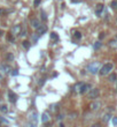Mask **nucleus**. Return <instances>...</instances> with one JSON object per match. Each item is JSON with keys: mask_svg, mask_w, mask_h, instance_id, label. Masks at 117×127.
Instances as JSON below:
<instances>
[{"mask_svg": "<svg viewBox=\"0 0 117 127\" xmlns=\"http://www.w3.org/2000/svg\"><path fill=\"white\" fill-rule=\"evenodd\" d=\"M89 90H91V85H89V83H84L83 87H82V89H80V92L79 94H85V92H87Z\"/></svg>", "mask_w": 117, "mask_h": 127, "instance_id": "9", "label": "nucleus"}, {"mask_svg": "<svg viewBox=\"0 0 117 127\" xmlns=\"http://www.w3.org/2000/svg\"><path fill=\"white\" fill-rule=\"evenodd\" d=\"M12 74L15 76V75H17V74H18V71H17V69H14V71L12 72Z\"/></svg>", "mask_w": 117, "mask_h": 127, "instance_id": "35", "label": "nucleus"}, {"mask_svg": "<svg viewBox=\"0 0 117 127\" xmlns=\"http://www.w3.org/2000/svg\"><path fill=\"white\" fill-rule=\"evenodd\" d=\"M116 81H117V80H116ZM116 90H117V83H116Z\"/></svg>", "mask_w": 117, "mask_h": 127, "instance_id": "43", "label": "nucleus"}, {"mask_svg": "<svg viewBox=\"0 0 117 127\" xmlns=\"http://www.w3.org/2000/svg\"><path fill=\"white\" fill-rule=\"evenodd\" d=\"M8 98H9V102H11V103H16L17 96H16V94H15L14 91L9 90V91H8Z\"/></svg>", "mask_w": 117, "mask_h": 127, "instance_id": "5", "label": "nucleus"}, {"mask_svg": "<svg viewBox=\"0 0 117 127\" xmlns=\"http://www.w3.org/2000/svg\"><path fill=\"white\" fill-rule=\"evenodd\" d=\"M99 95H100V90L98 88H93V89L90 90V92H89V98L95 99L99 97Z\"/></svg>", "mask_w": 117, "mask_h": 127, "instance_id": "3", "label": "nucleus"}, {"mask_svg": "<svg viewBox=\"0 0 117 127\" xmlns=\"http://www.w3.org/2000/svg\"><path fill=\"white\" fill-rule=\"evenodd\" d=\"M116 80H117V75L115 74V73L109 75V81H110V82H115Z\"/></svg>", "mask_w": 117, "mask_h": 127, "instance_id": "17", "label": "nucleus"}, {"mask_svg": "<svg viewBox=\"0 0 117 127\" xmlns=\"http://www.w3.org/2000/svg\"><path fill=\"white\" fill-rule=\"evenodd\" d=\"M116 21H117V19H116Z\"/></svg>", "mask_w": 117, "mask_h": 127, "instance_id": "45", "label": "nucleus"}, {"mask_svg": "<svg viewBox=\"0 0 117 127\" xmlns=\"http://www.w3.org/2000/svg\"><path fill=\"white\" fill-rule=\"evenodd\" d=\"M109 46H110L111 49H117V41L116 39H111V41L109 42Z\"/></svg>", "mask_w": 117, "mask_h": 127, "instance_id": "15", "label": "nucleus"}, {"mask_svg": "<svg viewBox=\"0 0 117 127\" xmlns=\"http://www.w3.org/2000/svg\"><path fill=\"white\" fill-rule=\"evenodd\" d=\"M7 41H9V42H12V43L15 41V39H14V36L12 35V34H11V35H8V37H7Z\"/></svg>", "mask_w": 117, "mask_h": 127, "instance_id": "29", "label": "nucleus"}, {"mask_svg": "<svg viewBox=\"0 0 117 127\" xmlns=\"http://www.w3.org/2000/svg\"><path fill=\"white\" fill-rule=\"evenodd\" d=\"M87 69H89V72H91L92 74H96L100 69V64L99 62H92V64L89 65Z\"/></svg>", "mask_w": 117, "mask_h": 127, "instance_id": "2", "label": "nucleus"}, {"mask_svg": "<svg viewBox=\"0 0 117 127\" xmlns=\"http://www.w3.org/2000/svg\"><path fill=\"white\" fill-rule=\"evenodd\" d=\"M74 38H75V39H80V38H82V34H80L79 31H75V32H74Z\"/></svg>", "mask_w": 117, "mask_h": 127, "instance_id": "19", "label": "nucleus"}, {"mask_svg": "<svg viewBox=\"0 0 117 127\" xmlns=\"http://www.w3.org/2000/svg\"><path fill=\"white\" fill-rule=\"evenodd\" d=\"M7 14V9H5V8H0V16H2V15Z\"/></svg>", "mask_w": 117, "mask_h": 127, "instance_id": "27", "label": "nucleus"}, {"mask_svg": "<svg viewBox=\"0 0 117 127\" xmlns=\"http://www.w3.org/2000/svg\"><path fill=\"white\" fill-rule=\"evenodd\" d=\"M62 118H64V115H62V114H59V115H57V119H59V120H61Z\"/></svg>", "mask_w": 117, "mask_h": 127, "instance_id": "37", "label": "nucleus"}, {"mask_svg": "<svg viewBox=\"0 0 117 127\" xmlns=\"http://www.w3.org/2000/svg\"><path fill=\"white\" fill-rule=\"evenodd\" d=\"M6 58H7V60H8V61H12V60H13V59H14V56H13V54H12V53H8Z\"/></svg>", "mask_w": 117, "mask_h": 127, "instance_id": "26", "label": "nucleus"}, {"mask_svg": "<svg viewBox=\"0 0 117 127\" xmlns=\"http://www.w3.org/2000/svg\"><path fill=\"white\" fill-rule=\"evenodd\" d=\"M29 119H30L32 126H36V125H37V112H32V114L30 115Z\"/></svg>", "mask_w": 117, "mask_h": 127, "instance_id": "10", "label": "nucleus"}, {"mask_svg": "<svg viewBox=\"0 0 117 127\" xmlns=\"http://www.w3.org/2000/svg\"><path fill=\"white\" fill-rule=\"evenodd\" d=\"M57 106H59L57 104L52 105V106H51V111H53V112H57V110H59V108H57Z\"/></svg>", "mask_w": 117, "mask_h": 127, "instance_id": "22", "label": "nucleus"}, {"mask_svg": "<svg viewBox=\"0 0 117 127\" xmlns=\"http://www.w3.org/2000/svg\"><path fill=\"white\" fill-rule=\"evenodd\" d=\"M92 127H101V126H100L99 124H94V125H93V126H92Z\"/></svg>", "mask_w": 117, "mask_h": 127, "instance_id": "38", "label": "nucleus"}, {"mask_svg": "<svg viewBox=\"0 0 117 127\" xmlns=\"http://www.w3.org/2000/svg\"><path fill=\"white\" fill-rule=\"evenodd\" d=\"M110 6H111V8L114 11H117V0H113L111 4H110Z\"/></svg>", "mask_w": 117, "mask_h": 127, "instance_id": "20", "label": "nucleus"}, {"mask_svg": "<svg viewBox=\"0 0 117 127\" xmlns=\"http://www.w3.org/2000/svg\"><path fill=\"white\" fill-rule=\"evenodd\" d=\"M21 30H22V27H21V24H16V26H14L13 28H12V31H11V34H12L13 36H16V35H18V34L21 32Z\"/></svg>", "mask_w": 117, "mask_h": 127, "instance_id": "4", "label": "nucleus"}, {"mask_svg": "<svg viewBox=\"0 0 117 127\" xmlns=\"http://www.w3.org/2000/svg\"><path fill=\"white\" fill-rule=\"evenodd\" d=\"M32 127H36V126H32Z\"/></svg>", "mask_w": 117, "mask_h": 127, "instance_id": "44", "label": "nucleus"}, {"mask_svg": "<svg viewBox=\"0 0 117 127\" xmlns=\"http://www.w3.org/2000/svg\"><path fill=\"white\" fill-rule=\"evenodd\" d=\"M41 121L45 124V123H48L50 121V115H48V113L44 112L43 114H41Z\"/></svg>", "mask_w": 117, "mask_h": 127, "instance_id": "14", "label": "nucleus"}, {"mask_svg": "<svg viewBox=\"0 0 117 127\" xmlns=\"http://www.w3.org/2000/svg\"><path fill=\"white\" fill-rule=\"evenodd\" d=\"M100 106H101V103H100V102H92L91 105H90V108H91L92 111H96V110H99Z\"/></svg>", "mask_w": 117, "mask_h": 127, "instance_id": "7", "label": "nucleus"}, {"mask_svg": "<svg viewBox=\"0 0 117 127\" xmlns=\"http://www.w3.org/2000/svg\"><path fill=\"white\" fill-rule=\"evenodd\" d=\"M40 2H41V0H33V6L38 7L39 5H40Z\"/></svg>", "mask_w": 117, "mask_h": 127, "instance_id": "28", "label": "nucleus"}, {"mask_svg": "<svg viewBox=\"0 0 117 127\" xmlns=\"http://www.w3.org/2000/svg\"><path fill=\"white\" fill-rule=\"evenodd\" d=\"M31 27L35 29H38L39 26H40V23H39V20L38 19H36V17H33V19H31Z\"/></svg>", "mask_w": 117, "mask_h": 127, "instance_id": "11", "label": "nucleus"}, {"mask_svg": "<svg viewBox=\"0 0 117 127\" xmlns=\"http://www.w3.org/2000/svg\"><path fill=\"white\" fill-rule=\"evenodd\" d=\"M103 5L102 4H98L96 6H95V14L98 15V16H100L101 13H102V11H103Z\"/></svg>", "mask_w": 117, "mask_h": 127, "instance_id": "8", "label": "nucleus"}, {"mask_svg": "<svg viewBox=\"0 0 117 127\" xmlns=\"http://www.w3.org/2000/svg\"><path fill=\"white\" fill-rule=\"evenodd\" d=\"M0 111H1L2 113H7V112H8V108H7V105H5V104L0 105Z\"/></svg>", "mask_w": 117, "mask_h": 127, "instance_id": "16", "label": "nucleus"}, {"mask_svg": "<svg viewBox=\"0 0 117 127\" xmlns=\"http://www.w3.org/2000/svg\"><path fill=\"white\" fill-rule=\"evenodd\" d=\"M71 2H74V4H78V2H80L82 0H70Z\"/></svg>", "mask_w": 117, "mask_h": 127, "instance_id": "36", "label": "nucleus"}, {"mask_svg": "<svg viewBox=\"0 0 117 127\" xmlns=\"http://www.w3.org/2000/svg\"><path fill=\"white\" fill-rule=\"evenodd\" d=\"M115 39H116V41H117V34H116V36H115Z\"/></svg>", "mask_w": 117, "mask_h": 127, "instance_id": "41", "label": "nucleus"}, {"mask_svg": "<svg viewBox=\"0 0 117 127\" xmlns=\"http://www.w3.org/2000/svg\"><path fill=\"white\" fill-rule=\"evenodd\" d=\"M40 14H41V19H43L44 21H46V20H47V15H46V13H45L44 11H41V12H40Z\"/></svg>", "mask_w": 117, "mask_h": 127, "instance_id": "23", "label": "nucleus"}, {"mask_svg": "<svg viewBox=\"0 0 117 127\" xmlns=\"http://www.w3.org/2000/svg\"><path fill=\"white\" fill-rule=\"evenodd\" d=\"M44 82H45V79H40V81L38 82V85H44Z\"/></svg>", "mask_w": 117, "mask_h": 127, "instance_id": "32", "label": "nucleus"}, {"mask_svg": "<svg viewBox=\"0 0 117 127\" xmlns=\"http://www.w3.org/2000/svg\"><path fill=\"white\" fill-rule=\"evenodd\" d=\"M103 38H104V32H101V34L99 35V39L101 41V39H103Z\"/></svg>", "mask_w": 117, "mask_h": 127, "instance_id": "31", "label": "nucleus"}, {"mask_svg": "<svg viewBox=\"0 0 117 127\" xmlns=\"http://www.w3.org/2000/svg\"><path fill=\"white\" fill-rule=\"evenodd\" d=\"M0 68H1L4 72H6V73H11V71H12L11 66L7 65V64H1V65H0Z\"/></svg>", "mask_w": 117, "mask_h": 127, "instance_id": "12", "label": "nucleus"}, {"mask_svg": "<svg viewBox=\"0 0 117 127\" xmlns=\"http://www.w3.org/2000/svg\"><path fill=\"white\" fill-rule=\"evenodd\" d=\"M113 68H114V65L111 62H107V64H104L103 66L99 69V73H100L101 76H104V75L109 74L110 72L113 71Z\"/></svg>", "mask_w": 117, "mask_h": 127, "instance_id": "1", "label": "nucleus"}, {"mask_svg": "<svg viewBox=\"0 0 117 127\" xmlns=\"http://www.w3.org/2000/svg\"><path fill=\"white\" fill-rule=\"evenodd\" d=\"M100 47H101V43L100 42L94 43V49H95V50H98V49H100Z\"/></svg>", "mask_w": 117, "mask_h": 127, "instance_id": "25", "label": "nucleus"}, {"mask_svg": "<svg viewBox=\"0 0 117 127\" xmlns=\"http://www.w3.org/2000/svg\"><path fill=\"white\" fill-rule=\"evenodd\" d=\"M20 34H21V36H22V37H24V36H25L28 32H26V30H24V31H21Z\"/></svg>", "mask_w": 117, "mask_h": 127, "instance_id": "33", "label": "nucleus"}, {"mask_svg": "<svg viewBox=\"0 0 117 127\" xmlns=\"http://www.w3.org/2000/svg\"><path fill=\"white\" fill-rule=\"evenodd\" d=\"M83 82H77L76 85H74V91L75 92H80V89H82V87H83Z\"/></svg>", "mask_w": 117, "mask_h": 127, "instance_id": "13", "label": "nucleus"}, {"mask_svg": "<svg viewBox=\"0 0 117 127\" xmlns=\"http://www.w3.org/2000/svg\"><path fill=\"white\" fill-rule=\"evenodd\" d=\"M2 35H4V31H2V30H0V37H1Z\"/></svg>", "mask_w": 117, "mask_h": 127, "instance_id": "39", "label": "nucleus"}, {"mask_svg": "<svg viewBox=\"0 0 117 127\" xmlns=\"http://www.w3.org/2000/svg\"><path fill=\"white\" fill-rule=\"evenodd\" d=\"M22 45H23V47L24 49H30V42H28V41H23V43H22Z\"/></svg>", "mask_w": 117, "mask_h": 127, "instance_id": "21", "label": "nucleus"}, {"mask_svg": "<svg viewBox=\"0 0 117 127\" xmlns=\"http://www.w3.org/2000/svg\"><path fill=\"white\" fill-rule=\"evenodd\" d=\"M111 121H113V125H114V126H117V117H114V118L111 119Z\"/></svg>", "mask_w": 117, "mask_h": 127, "instance_id": "30", "label": "nucleus"}, {"mask_svg": "<svg viewBox=\"0 0 117 127\" xmlns=\"http://www.w3.org/2000/svg\"><path fill=\"white\" fill-rule=\"evenodd\" d=\"M1 79H2V76H1V75H0V80H1Z\"/></svg>", "mask_w": 117, "mask_h": 127, "instance_id": "42", "label": "nucleus"}, {"mask_svg": "<svg viewBox=\"0 0 117 127\" xmlns=\"http://www.w3.org/2000/svg\"><path fill=\"white\" fill-rule=\"evenodd\" d=\"M46 31H47V26H45V24H40V26H39V28L37 29V34H38V36L44 35Z\"/></svg>", "mask_w": 117, "mask_h": 127, "instance_id": "6", "label": "nucleus"}, {"mask_svg": "<svg viewBox=\"0 0 117 127\" xmlns=\"http://www.w3.org/2000/svg\"><path fill=\"white\" fill-rule=\"evenodd\" d=\"M109 118H110V114H108V113H107V114H104V115H103V118H102V120H103L104 123H107V121L109 120Z\"/></svg>", "mask_w": 117, "mask_h": 127, "instance_id": "24", "label": "nucleus"}, {"mask_svg": "<svg viewBox=\"0 0 117 127\" xmlns=\"http://www.w3.org/2000/svg\"><path fill=\"white\" fill-rule=\"evenodd\" d=\"M76 115H77V113H70V119H72V118H76Z\"/></svg>", "mask_w": 117, "mask_h": 127, "instance_id": "34", "label": "nucleus"}, {"mask_svg": "<svg viewBox=\"0 0 117 127\" xmlns=\"http://www.w3.org/2000/svg\"><path fill=\"white\" fill-rule=\"evenodd\" d=\"M51 39L55 41V42H57V41H59V36H57V34H56V32H52V34H51Z\"/></svg>", "mask_w": 117, "mask_h": 127, "instance_id": "18", "label": "nucleus"}, {"mask_svg": "<svg viewBox=\"0 0 117 127\" xmlns=\"http://www.w3.org/2000/svg\"><path fill=\"white\" fill-rule=\"evenodd\" d=\"M59 126H60V127H65V126H64V124H62V123H61V124H60Z\"/></svg>", "mask_w": 117, "mask_h": 127, "instance_id": "40", "label": "nucleus"}]
</instances>
